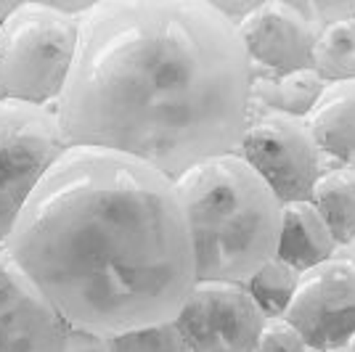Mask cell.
Masks as SVG:
<instances>
[{
    "mask_svg": "<svg viewBox=\"0 0 355 352\" xmlns=\"http://www.w3.org/2000/svg\"><path fill=\"white\" fill-rule=\"evenodd\" d=\"M313 69L329 82H353L355 80V14L326 24L315 35L313 45Z\"/></svg>",
    "mask_w": 355,
    "mask_h": 352,
    "instance_id": "cell-15",
    "label": "cell"
},
{
    "mask_svg": "<svg viewBox=\"0 0 355 352\" xmlns=\"http://www.w3.org/2000/svg\"><path fill=\"white\" fill-rule=\"evenodd\" d=\"M14 6L16 3H0V24H3V19L14 11Z\"/></svg>",
    "mask_w": 355,
    "mask_h": 352,
    "instance_id": "cell-21",
    "label": "cell"
},
{
    "mask_svg": "<svg viewBox=\"0 0 355 352\" xmlns=\"http://www.w3.org/2000/svg\"><path fill=\"white\" fill-rule=\"evenodd\" d=\"M305 122L326 161L355 167V80L329 82Z\"/></svg>",
    "mask_w": 355,
    "mask_h": 352,
    "instance_id": "cell-12",
    "label": "cell"
},
{
    "mask_svg": "<svg viewBox=\"0 0 355 352\" xmlns=\"http://www.w3.org/2000/svg\"><path fill=\"white\" fill-rule=\"evenodd\" d=\"M284 318L311 352H342L355 334V265L337 254L305 270Z\"/></svg>",
    "mask_w": 355,
    "mask_h": 352,
    "instance_id": "cell-8",
    "label": "cell"
},
{
    "mask_svg": "<svg viewBox=\"0 0 355 352\" xmlns=\"http://www.w3.org/2000/svg\"><path fill=\"white\" fill-rule=\"evenodd\" d=\"M326 82L315 69H300L289 74L252 72V114H282V117L308 119L318 103Z\"/></svg>",
    "mask_w": 355,
    "mask_h": 352,
    "instance_id": "cell-13",
    "label": "cell"
},
{
    "mask_svg": "<svg viewBox=\"0 0 355 352\" xmlns=\"http://www.w3.org/2000/svg\"><path fill=\"white\" fill-rule=\"evenodd\" d=\"M114 352H189L175 323L148 326L114 337Z\"/></svg>",
    "mask_w": 355,
    "mask_h": 352,
    "instance_id": "cell-17",
    "label": "cell"
},
{
    "mask_svg": "<svg viewBox=\"0 0 355 352\" xmlns=\"http://www.w3.org/2000/svg\"><path fill=\"white\" fill-rule=\"evenodd\" d=\"M64 352H114V337L69 326L64 339Z\"/></svg>",
    "mask_w": 355,
    "mask_h": 352,
    "instance_id": "cell-19",
    "label": "cell"
},
{
    "mask_svg": "<svg viewBox=\"0 0 355 352\" xmlns=\"http://www.w3.org/2000/svg\"><path fill=\"white\" fill-rule=\"evenodd\" d=\"M300 276L302 273H297L295 267H289L286 263L273 257L244 283V289L266 318H284L292 299H295Z\"/></svg>",
    "mask_w": 355,
    "mask_h": 352,
    "instance_id": "cell-16",
    "label": "cell"
},
{
    "mask_svg": "<svg viewBox=\"0 0 355 352\" xmlns=\"http://www.w3.org/2000/svg\"><path fill=\"white\" fill-rule=\"evenodd\" d=\"M67 148L53 109L0 101V249L45 173Z\"/></svg>",
    "mask_w": 355,
    "mask_h": 352,
    "instance_id": "cell-5",
    "label": "cell"
},
{
    "mask_svg": "<svg viewBox=\"0 0 355 352\" xmlns=\"http://www.w3.org/2000/svg\"><path fill=\"white\" fill-rule=\"evenodd\" d=\"M3 249L69 326L106 337L173 323L196 283L175 183L106 148H67Z\"/></svg>",
    "mask_w": 355,
    "mask_h": 352,
    "instance_id": "cell-2",
    "label": "cell"
},
{
    "mask_svg": "<svg viewBox=\"0 0 355 352\" xmlns=\"http://www.w3.org/2000/svg\"><path fill=\"white\" fill-rule=\"evenodd\" d=\"M80 16L59 3H16L0 24V82L6 101L53 109L72 72Z\"/></svg>",
    "mask_w": 355,
    "mask_h": 352,
    "instance_id": "cell-4",
    "label": "cell"
},
{
    "mask_svg": "<svg viewBox=\"0 0 355 352\" xmlns=\"http://www.w3.org/2000/svg\"><path fill=\"white\" fill-rule=\"evenodd\" d=\"M340 252V244L334 241L329 225L311 202L282 206V234H279L276 260L295 267L297 273H305L329 263Z\"/></svg>",
    "mask_w": 355,
    "mask_h": 352,
    "instance_id": "cell-11",
    "label": "cell"
},
{
    "mask_svg": "<svg viewBox=\"0 0 355 352\" xmlns=\"http://www.w3.org/2000/svg\"><path fill=\"white\" fill-rule=\"evenodd\" d=\"M254 352H311V347L286 318H266L254 342Z\"/></svg>",
    "mask_w": 355,
    "mask_h": 352,
    "instance_id": "cell-18",
    "label": "cell"
},
{
    "mask_svg": "<svg viewBox=\"0 0 355 352\" xmlns=\"http://www.w3.org/2000/svg\"><path fill=\"white\" fill-rule=\"evenodd\" d=\"M69 323L0 249V352H64Z\"/></svg>",
    "mask_w": 355,
    "mask_h": 352,
    "instance_id": "cell-10",
    "label": "cell"
},
{
    "mask_svg": "<svg viewBox=\"0 0 355 352\" xmlns=\"http://www.w3.org/2000/svg\"><path fill=\"white\" fill-rule=\"evenodd\" d=\"M342 352H355V334L350 337V342H347V347H345Z\"/></svg>",
    "mask_w": 355,
    "mask_h": 352,
    "instance_id": "cell-22",
    "label": "cell"
},
{
    "mask_svg": "<svg viewBox=\"0 0 355 352\" xmlns=\"http://www.w3.org/2000/svg\"><path fill=\"white\" fill-rule=\"evenodd\" d=\"M234 27L254 74L313 69V45L321 30L313 3H254Z\"/></svg>",
    "mask_w": 355,
    "mask_h": 352,
    "instance_id": "cell-9",
    "label": "cell"
},
{
    "mask_svg": "<svg viewBox=\"0 0 355 352\" xmlns=\"http://www.w3.org/2000/svg\"><path fill=\"white\" fill-rule=\"evenodd\" d=\"M236 154L257 173L282 206L311 202L315 180L329 167L308 122L282 114H252Z\"/></svg>",
    "mask_w": 355,
    "mask_h": 352,
    "instance_id": "cell-6",
    "label": "cell"
},
{
    "mask_svg": "<svg viewBox=\"0 0 355 352\" xmlns=\"http://www.w3.org/2000/svg\"><path fill=\"white\" fill-rule=\"evenodd\" d=\"M311 204L324 218L340 249H345L355 238V167L329 164L313 186Z\"/></svg>",
    "mask_w": 355,
    "mask_h": 352,
    "instance_id": "cell-14",
    "label": "cell"
},
{
    "mask_svg": "<svg viewBox=\"0 0 355 352\" xmlns=\"http://www.w3.org/2000/svg\"><path fill=\"white\" fill-rule=\"evenodd\" d=\"M252 67L209 0H101L80 16L72 72L53 106L67 146L117 151L175 180L236 154Z\"/></svg>",
    "mask_w": 355,
    "mask_h": 352,
    "instance_id": "cell-1",
    "label": "cell"
},
{
    "mask_svg": "<svg viewBox=\"0 0 355 352\" xmlns=\"http://www.w3.org/2000/svg\"><path fill=\"white\" fill-rule=\"evenodd\" d=\"M263 321L241 283L196 281L173 323L189 352H254Z\"/></svg>",
    "mask_w": 355,
    "mask_h": 352,
    "instance_id": "cell-7",
    "label": "cell"
},
{
    "mask_svg": "<svg viewBox=\"0 0 355 352\" xmlns=\"http://www.w3.org/2000/svg\"><path fill=\"white\" fill-rule=\"evenodd\" d=\"M340 254L345 257V260H350V263L355 265V238L350 241V244H347V247H345V249L340 252Z\"/></svg>",
    "mask_w": 355,
    "mask_h": 352,
    "instance_id": "cell-20",
    "label": "cell"
},
{
    "mask_svg": "<svg viewBox=\"0 0 355 352\" xmlns=\"http://www.w3.org/2000/svg\"><path fill=\"white\" fill-rule=\"evenodd\" d=\"M0 101H6V93H3V82H0Z\"/></svg>",
    "mask_w": 355,
    "mask_h": 352,
    "instance_id": "cell-23",
    "label": "cell"
},
{
    "mask_svg": "<svg viewBox=\"0 0 355 352\" xmlns=\"http://www.w3.org/2000/svg\"><path fill=\"white\" fill-rule=\"evenodd\" d=\"M196 281L247 283L276 257L282 204L239 154L199 161L175 180Z\"/></svg>",
    "mask_w": 355,
    "mask_h": 352,
    "instance_id": "cell-3",
    "label": "cell"
}]
</instances>
